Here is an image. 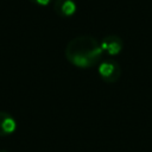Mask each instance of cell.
I'll list each match as a JSON object with an SVG mask.
<instances>
[{
  "instance_id": "obj_4",
  "label": "cell",
  "mask_w": 152,
  "mask_h": 152,
  "mask_svg": "<svg viewBox=\"0 0 152 152\" xmlns=\"http://www.w3.org/2000/svg\"><path fill=\"white\" fill-rule=\"evenodd\" d=\"M53 11L61 18H71L77 12V4L75 0H55Z\"/></svg>"
},
{
  "instance_id": "obj_5",
  "label": "cell",
  "mask_w": 152,
  "mask_h": 152,
  "mask_svg": "<svg viewBox=\"0 0 152 152\" xmlns=\"http://www.w3.org/2000/svg\"><path fill=\"white\" fill-rule=\"evenodd\" d=\"M17 129L15 119L7 112L0 110V137L11 135Z\"/></svg>"
},
{
  "instance_id": "obj_2",
  "label": "cell",
  "mask_w": 152,
  "mask_h": 152,
  "mask_svg": "<svg viewBox=\"0 0 152 152\" xmlns=\"http://www.w3.org/2000/svg\"><path fill=\"white\" fill-rule=\"evenodd\" d=\"M121 66L113 58L102 59L97 65V74L106 83H115L121 76Z\"/></svg>"
},
{
  "instance_id": "obj_3",
  "label": "cell",
  "mask_w": 152,
  "mask_h": 152,
  "mask_svg": "<svg viewBox=\"0 0 152 152\" xmlns=\"http://www.w3.org/2000/svg\"><path fill=\"white\" fill-rule=\"evenodd\" d=\"M103 55L109 57L118 56L124 49V40L118 34H108L100 40Z\"/></svg>"
},
{
  "instance_id": "obj_7",
  "label": "cell",
  "mask_w": 152,
  "mask_h": 152,
  "mask_svg": "<svg viewBox=\"0 0 152 152\" xmlns=\"http://www.w3.org/2000/svg\"><path fill=\"white\" fill-rule=\"evenodd\" d=\"M0 152H8V151H6V150H0Z\"/></svg>"
},
{
  "instance_id": "obj_6",
  "label": "cell",
  "mask_w": 152,
  "mask_h": 152,
  "mask_svg": "<svg viewBox=\"0 0 152 152\" xmlns=\"http://www.w3.org/2000/svg\"><path fill=\"white\" fill-rule=\"evenodd\" d=\"M28 1L37 6H48L52 0H28Z\"/></svg>"
},
{
  "instance_id": "obj_1",
  "label": "cell",
  "mask_w": 152,
  "mask_h": 152,
  "mask_svg": "<svg viewBox=\"0 0 152 152\" xmlns=\"http://www.w3.org/2000/svg\"><path fill=\"white\" fill-rule=\"evenodd\" d=\"M66 61L80 69H90L102 61L103 51L100 42L90 34H81L70 39L64 49Z\"/></svg>"
}]
</instances>
